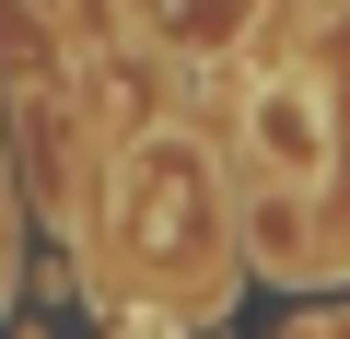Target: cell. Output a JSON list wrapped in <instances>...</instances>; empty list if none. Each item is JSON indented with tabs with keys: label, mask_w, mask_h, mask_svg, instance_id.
Returning <instances> with one entry per match:
<instances>
[]
</instances>
